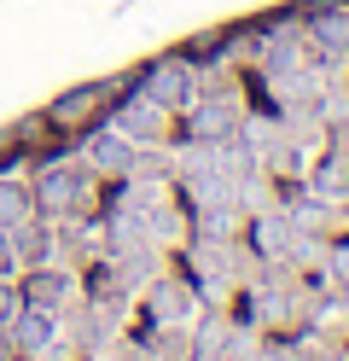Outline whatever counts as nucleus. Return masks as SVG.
Wrapping results in <instances>:
<instances>
[{
  "mask_svg": "<svg viewBox=\"0 0 349 361\" xmlns=\"http://www.w3.org/2000/svg\"><path fill=\"white\" fill-rule=\"evenodd\" d=\"M146 99L163 105V111H175V105H192V64L186 59H163L146 71Z\"/></svg>",
  "mask_w": 349,
  "mask_h": 361,
  "instance_id": "2",
  "label": "nucleus"
},
{
  "mask_svg": "<svg viewBox=\"0 0 349 361\" xmlns=\"http://www.w3.org/2000/svg\"><path fill=\"white\" fill-rule=\"evenodd\" d=\"M6 355H12V332L0 326V361H6Z\"/></svg>",
  "mask_w": 349,
  "mask_h": 361,
  "instance_id": "14",
  "label": "nucleus"
},
{
  "mask_svg": "<svg viewBox=\"0 0 349 361\" xmlns=\"http://www.w3.org/2000/svg\"><path fill=\"white\" fill-rule=\"evenodd\" d=\"M12 268H18V251H12V233L0 228V274H12Z\"/></svg>",
  "mask_w": 349,
  "mask_h": 361,
  "instance_id": "13",
  "label": "nucleus"
},
{
  "mask_svg": "<svg viewBox=\"0 0 349 361\" xmlns=\"http://www.w3.org/2000/svg\"><path fill=\"white\" fill-rule=\"evenodd\" d=\"M157 123H163V105H152V99H134L123 111V128L128 134H146V140H157Z\"/></svg>",
  "mask_w": 349,
  "mask_h": 361,
  "instance_id": "10",
  "label": "nucleus"
},
{
  "mask_svg": "<svg viewBox=\"0 0 349 361\" xmlns=\"http://www.w3.org/2000/svg\"><path fill=\"white\" fill-rule=\"evenodd\" d=\"M87 164L99 175H128L134 169V146L123 140V134H93L87 140Z\"/></svg>",
  "mask_w": 349,
  "mask_h": 361,
  "instance_id": "8",
  "label": "nucleus"
},
{
  "mask_svg": "<svg viewBox=\"0 0 349 361\" xmlns=\"http://www.w3.org/2000/svg\"><path fill=\"white\" fill-rule=\"evenodd\" d=\"M105 105H111V87L87 82V87H70V94H59L53 111H47V123H53V128H82L93 111H105Z\"/></svg>",
  "mask_w": 349,
  "mask_h": 361,
  "instance_id": "3",
  "label": "nucleus"
},
{
  "mask_svg": "<svg viewBox=\"0 0 349 361\" xmlns=\"http://www.w3.org/2000/svg\"><path fill=\"white\" fill-rule=\"evenodd\" d=\"M6 332H12V350H18V355H41V350L59 338V321H53L47 309H18L12 321H6Z\"/></svg>",
  "mask_w": 349,
  "mask_h": 361,
  "instance_id": "5",
  "label": "nucleus"
},
{
  "mask_svg": "<svg viewBox=\"0 0 349 361\" xmlns=\"http://www.w3.org/2000/svg\"><path fill=\"white\" fill-rule=\"evenodd\" d=\"M87 204V175L82 169H41L35 180V210L41 216H76Z\"/></svg>",
  "mask_w": 349,
  "mask_h": 361,
  "instance_id": "1",
  "label": "nucleus"
},
{
  "mask_svg": "<svg viewBox=\"0 0 349 361\" xmlns=\"http://www.w3.org/2000/svg\"><path fill=\"white\" fill-rule=\"evenodd\" d=\"M192 361H221V355L216 350H192Z\"/></svg>",
  "mask_w": 349,
  "mask_h": 361,
  "instance_id": "15",
  "label": "nucleus"
},
{
  "mask_svg": "<svg viewBox=\"0 0 349 361\" xmlns=\"http://www.w3.org/2000/svg\"><path fill=\"white\" fill-rule=\"evenodd\" d=\"M186 134H192L198 146H216V140H227V134H239V105H227V99H204V105H192Z\"/></svg>",
  "mask_w": 349,
  "mask_h": 361,
  "instance_id": "4",
  "label": "nucleus"
},
{
  "mask_svg": "<svg viewBox=\"0 0 349 361\" xmlns=\"http://www.w3.org/2000/svg\"><path fill=\"white\" fill-rule=\"evenodd\" d=\"M18 309H23V298H18V286H12L6 274H0V326H6V321H12Z\"/></svg>",
  "mask_w": 349,
  "mask_h": 361,
  "instance_id": "12",
  "label": "nucleus"
},
{
  "mask_svg": "<svg viewBox=\"0 0 349 361\" xmlns=\"http://www.w3.org/2000/svg\"><path fill=\"white\" fill-rule=\"evenodd\" d=\"M146 309L157 314V321H186V314H198V291L186 280H163L146 291Z\"/></svg>",
  "mask_w": 349,
  "mask_h": 361,
  "instance_id": "6",
  "label": "nucleus"
},
{
  "mask_svg": "<svg viewBox=\"0 0 349 361\" xmlns=\"http://www.w3.org/2000/svg\"><path fill=\"white\" fill-rule=\"evenodd\" d=\"M314 192H320V198H343V192H349V164H320Z\"/></svg>",
  "mask_w": 349,
  "mask_h": 361,
  "instance_id": "11",
  "label": "nucleus"
},
{
  "mask_svg": "<svg viewBox=\"0 0 349 361\" xmlns=\"http://www.w3.org/2000/svg\"><path fill=\"white\" fill-rule=\"evenodd\" d=\"M64 291H70V280L59 274V268H35V274L18 286V298H23V309H47V314H59Z\"/></svg>",
  "mask_w": 349,
  "mask_h": 361,
  "instance_id": "7",
  "label": "nucleus"
},
{
  "mask_svg": "<svg viewBox=\"0 0 349 361\" xmlns=\"http://www.w3.org/2000/svg\"><path fill=\"white\" fill-rule=\"evenodd\" d=\"M35 216V192L30 187H18V180H0V228H18V221H30Z\"/></svg>",
  "mask_w": 349,
  "mask_h": 361,
  "instance_id": "9",
  "label": "nucleus"
}]
</instances>
